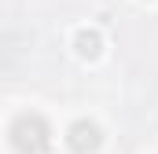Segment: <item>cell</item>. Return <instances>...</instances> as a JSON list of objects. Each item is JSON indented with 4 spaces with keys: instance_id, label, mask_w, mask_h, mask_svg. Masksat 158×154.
Returning a JSON list of instances; mask_svg holds the SVG:
<instances>
[{
    "instance_id": "3957f363",
    "label": "cell",
    "mask_w": 158,
    "mask_h": 154,
    "mask_svg": "<svg viewBox=\"0 0 158 154\" xmlns=\"http://www.w3.org/2000/svg\"><path fill=\"white\" fill-rule=\"evenodd\" d=\"M77 51L85 55V59H92V55L99 51V33H88V30L77 33Z\"/></svg>"
},
{
    "instance_id": "7a4b0ae2",
    "label": "cell",
    "mask_w": 158,
    "mask_h": 154,
    "mask_svg": "<svg viewBox=\"0 0 158 154\" xmlns=\"http://www.w3.org/2000/svg\"><path fill=\"white\" fill-rule=\"evenodd\" d=\"M66 143H70L74 154H96L99 143H103V132H99L96 121H74L70 132H66Z\"/></svg>"
},
{
    "instance_id": "6da1fadb",
    "label": "cell",
    "mask_w": 158,
    "mask_h": 154,
    "mask_svg": "<svg viewBox=\"0 0 158 154\" xmlns=\"http://www.w3.org/2000/svg\"><path fill=\"white\" fill-rule=\"evenodd\" d=\"M11 143L19 154H44L52 147V128L40 114H19L11 125Z\"/></svg>"
}]
</instances>
